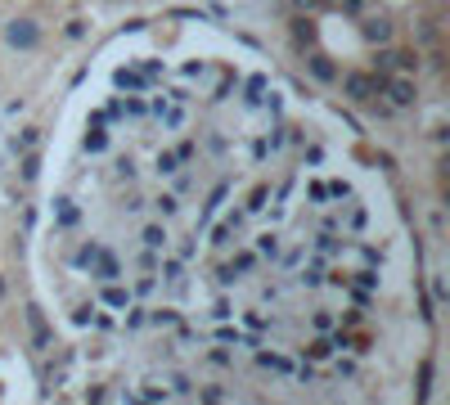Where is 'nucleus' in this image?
<instances>
[{"label":"nucleus","instance_id":"1","mask_svg":"<svg viewBox=\"0 0 450 405\" xmlns=\"http://www.w3.org/2000/svg\"><path fill=\"white\" fill-rule=\"evenodd\" d=\"M5 36H10L14 50H32L41 32H36V23H32V18H18V23H10V27H5Z\"/></svg>","mask_w":450,"mask_h":405},{"label":"nucleus","instance_id":"2","mask_svg":"<svg viewBox=\"0 0 450 405\" xmlns=\"http://www.w3.org/2000/svg\"><path fill=\"white\" fill-rule=\"evenodd\" d=\"M387 99H392V108H410L414 104V81H406V77H387Z\"/></svg>","mask_w":450,"mask_h":405},{"label":"nucleus","instance_id":"3","mask_svg":"<svg viewBox=\"0 0 450 405\" xmlns=\"http://www.w3.org/2000/svg\"><path fill=\"white\" fill-rule=\"evenodd\" d=\"M99 302H104L108 311H122V306H131V288L127 284H104L99 288Z\"/></svg>","mask_w":450,"mask_h":405},{"label":"nucleus","instance_id":"4","mask_svg":"<svg viewBox=\"0 0 450 405\" xmlns=\"http://www.w3.org/2000/svg\"><path fill=\"white\" fill-rule=\"evenodd\" d=\"M140 401H172V387L162 383V378H149V383H140Z\"/></svg>","mask_w":450,"mask_h":405},{"label":"nucleus","instance_id":"5","mask_svg":"<svg viewBox=\"0 0 450 405\" xmlns=\"http://www.w3.org/2000/svg\"><path fill=\"white\" fill-rule=\"evenodd\" d=\"M257 365H261L266 374H293V361H289V356H279V352H261Z\"/></svg>","mask_w":450,"mask_h":405},{"label":"nucleus","instance_id":"6","mask_svg":"<svg viewBox=\"0 0 450 405\" xmlns=\"http://www.w3.org/2000/svg\"><path fill=\"white\" fill-rule=\"evenodd\" d=\"M365 36H369L374 45H387L392 41V23L387 18H365Z\"/></svg>","mask_w":450,"mask_h":405},{"label":"nucleus","instance_id":"7","mask_svg":"<svg viewBox=\"0 0 450 405\" xmlns=\"http://www.w3.org/2000/svg\"><path fill=\"white\" fill-rule=\"evenodd\" d=\"M306 68H311V77H315V81H333V77H338L333 59H324V54H311V59H306Z\"/></svg>","mask_w":450,"mask_h":405},{"label":"nucleus","instance_id":"8","mask_svg":"<svg viewBox=\"0 0 450 405\" xmlns=\"http://www.w3.org/2000/svg\"><path fill=\"white\" fill-rule=\"evenodd\" d=\"M158 266H162V284H181V279H185V257H172V261H158Z\"/></svg>","mask_w":450,"mask_h":405},{"label":"nucleus","instance_id":"9","mask_svg":"<svg viewBox=\"0 0 450 405\" xmlns=\"http://www.w3.org/2000/svg\"><path fill=\"white\" fill-rule=\"evenodd\" d=\"M347 95H352V99H369V95H374V81H369V77H347Z\"/></svg>","mask_w":450,"mask_h":405},{"label":"nucleus","instance_id":"10","mask_svg":"<svg viewBox=\"0 0 450 405\" xmlns=\"http://www.w3.org/2000/svg\"><path fill=\"white\" fill-rule=\"evenodd\" d=\"M27 320H32V338H36V347H45V342H50V329H45L41 311H36V306H27Z\"/></svg>","mask_w":450,"mask_h":405},{"label":"nucleus","instance_id":"11","mask_svg":"<svg viewBox=\"0 0 450 405\" xmlns=\"http://www.w3.org/2000/svg\"><path fill=\"white\" fill-rule=\"evenodd\" d=\"M113 86H118V90H140V86H144V77L131 73V68H122V73L113 77Z\"/></svg>","mask_w":450,"mask_h":405},{"label":"nucleus","instance_id":"12","mask_svg":"<svg viewBox=\"0 0 450 405\" xmlns=\"http://www.w3.org/2000/svg\"><path fill=\"white\" fill-rule=\"evenodd\" d=\"M135 266L144 270V275H153V270H158V252H153V248H144V252L135 257Z\"/></svg>","mask_w":450,"mask_h":405},{"label":"nucleus","instance_id":"13","mask_svg":"<svg viewBox=\"0 0 450 405\" xmlns=\"http://www.w3.org/2000/svg\"><path fill=\"white\" fill-rule=\"evenodd\" d=\"M144 244L162 248V244H167V230H162V225H144Z\"/></svg>","mask_w":450,"mask_h":405},{"label":"nucleus","instance_id":"14","mask_svg":"<svg viewBox=\"0 0 450 405\" xmlns=\"http://www.w3.org/2000/svg\"><path fill=\"white\" fill-rule=\"evenodd\" d=\"M392 64L406 68V73H414V68H419V54L414 50H401V54H392Z\"/></svg>","mask_w":450,"mask_h":405},{"label":"nucleus","instance_id":"15","mask_svg":"<svg viewBox=\"0 0 450 405\" xmlns=\"http://www.w3.org/2000/svg\"><path fill=\"white\" fill-rule=\"evenodd\" d=\"M90 329L95 333H118V320H113V315H90Z\"/></svg>","mask_w":450,"mask_h":405},{"label":"nucleus","instance_id":"16","mask_svg":"<svg viewBox=\"0 0 450 405\" xmlns=\"http://www.w3.org/2000/svg\"><path fill=\"white\" fill-rule=\"evenodd\" d=\"M153 288H158V275H144L135 284V293H131V298H153Z\"/></svg>","mask_w":450,"mask_h":405},{"label":"nucleus","instance_id":"17","mask_svg":"<svg viewBox=\"0 0 450 405\" xmlns=\"http://www.w3.org/2000/svg\"><path fill=\"white\" fill-rule=\"evenodd\" d=\"M261 90H266V77H252V81H248V99L257 104V99H261Z\"/></svg>","mask_w":450,"mask_h":405},{"label":"nucleus","instance_id":"18","mask_svg":"<svg viewBox=\"0 0 450 405\" xmlns=\"http://www.w3.org/2000/svg\"><path fill=\"white\" fill-rule=\"evenodd\" d=\"M36 140H41V135H36V127H23V131H18V144H23V149H32Z\"/></svg>","mask_w":450,"mask_h":405},{"label":"nucleus","instance_id":"19","mask_svg":"<svg viewBox=\"0 0 450 405\" xmlns=\"http://www.w3.org/2000/svg\"><path fill=\"white\" fill-rule=\"evenodd\" d=\"M216 338H221V342H239V338H243V333H239L235 324H221V329H216Z\"/></svg>","mask_w":450,"mask_h":405},{"label":"nucleus","instance_id":"20","mask_svg":"<svg viewBox=\"0 0 450 405\" xmlns=\"http://www.w3.org/2000/svg\"><path fill=\"white\" fill-rule=\"evenodd\" d=\"M432 36H437V32H432V23H428V18H419V41L432 45Z\"/></svg>","mask_w":450,"mask_h":405},{"label":"nucleus","instance_id":"21","mask_svg":"<svg viewBox=\"0 0 450 405\" xmlns=\"http://www.w3.org/2000/svg\"><path fill=\"white\" fill-rule=\"evenodd\" d=\"M90 315H95L90 306H77V311H72V324H81V329H86V324H90Z\"/></svg>","mask_w":450,"mask_h":405},{"label":"nucleus","instance_id":"22","mask_svg":"<svg viewBox=\"0 0 450 405\" xmlns=\"http://www.w3.org/2000/svg\"><path fill=\"white\" fill-rule=\"evenodd\" d=\"M167 387H172V392H194V383H189V378H185V374H176V378H172V383H167Z\"/></svg>","mask_w":450,"mask_h":405},{"label":"nucleus","instance_id":"23","mask_svg":"<svg viewBox=\"0 0 450 405\" xmlns=\"http://www.w3.org/2000/svg\"><path fill=\"white\" fill-rule=\"evenodd\" d=\"M333 369H338V374H347V378H352V374H356V361H347V356H338V361H333Z\"/></svg>","mask_w":450,"mask_h":405},{"label":"nucleus","instance_id":"24","mask_svg":"<svg viewBox=\"0 0 450 405\" xmlns=\"http://www.w3.org/2000/svg\"><path fill=\"white\" fill-rule=\"evenodd\" d=\"M333 5H338V10H347V14H360V10H365V0H333Z\"/></svg>","mask_w":450,"mask_h":405},{"label":"nucleus","instance_id":"25","mask_svg":"<svg viewBox=\"0 0 450 405\" xmlns=\"http://www.w3.org/2000/svg\"><path fill=\"white\" fill-rule=\"evenodd\" d=\"M23 176H27V181H36V153H27V162H23Z\"/></svg>","mask_w":450,"mask_h":405},{"label":"nucleus","instance_id":"26","mask_svg":"<svg viewBox=\"0 0 450 405\" xmlns=\"http://www.w3.org/2000/svg\"><path fill=\"white\" fill-rule=\"evenodd\" d=\"M86 149H90V153L104 149V135H99V131H95V135H86Z\"/></svg>","mask_w":450,"mask_h":405},{"label":"nucleus","instance_id":"27","mask_svg":"<svg viewBox=\"0 0 450 405\" xmlns=\"http://www.w3.org/2000/svg\"><path fill=\"white\" fill-rule=\"evenodd\" d=\"M293 5H297V10H315V5H320V0H293Z\"/></svg>","mask_w":450,"mask_h":405},{"label":"nucleus","instance_id":"28","mask_svg":"<svg viewBox=\"0 0 450 405\" xmlns=\"http://www.w3.org/2000/svg\"><path fill=\"white\" fill-rule=\"evenodd\" d=\"M0 298H5V279H0Z\"/></svg>","mask_w":450,"mask_h":405}]
</instances>
